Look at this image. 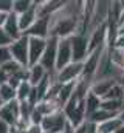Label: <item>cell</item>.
Instances as JSON below:
<instances>
[{
    "instance_id": "6da1fadb",
    "label": "cell",
    "mask_w": 124,
    "mask_h": 133,
    "mask_svg": "<svg viewBox=\"0 0 124 133\" xmlns=\"http://www.w3.org/2000/svg\"><path fill=\"white\" fill-rule=\"evenodd\" d=\"M67 125H68V122H67V118H65L64 111L58 110V111L44 118V121L40 124V129H42L44 133H64Z\"/></svg>"
},
{
    "instance_id": "7a4b0ae2",
    "label": "cell",
    "mask_w": 124,
    "mask_h": 133,
    "mask_svg": "<svg viewBox=\"0 0 124 133\" xmlns=\"http://www.w3.org/2000/svg\"><path fill=\"white\" fill-rule=\"evenodd\" d=\"M8 48L11 53V59L14 62H17L22 66H28V36L27 34H23L17 40H13Z\"/></svg>"
},
{
    "instance_id": "3957f363",
    "label": "cell",
    "mask_w": 124,
    "mask_h": 133,
    "mask_svg": "<svg viewBox=\"0 0 124 133\" xmlns=\"http://www.w3.org/2000/svg\"><path fill=\"white\" fill-rule=\"evenodd\" d=\"M71 40V51H73V62H84L87 56L90 54L89 51V34L76 33L70 37Z\"/></svg>"
},
{
    "instance_id": "277c9868",
    "label": "cell",
    "mask_w": 124,
    "mask_h": 133,
    "mask_svg": "<svg viewBox=\"0 0 124 133\" xmlns=\"http://www.w3.org/2000/svg\"><path fill=\"white\" fill-rule=\"evenodd\" d=\"M82 73H84V64L82 62H71L70 65L56 71V81L61 84L78 82L82 77Z\"/></svg>"
},
{
    "instance_id": "5b68a950",
    "label": "cell",
    "mask_w": 124,
    "mask_h": 133,
    "mask_svg": "<svg viewBox=\"0 0 124 133\" xmlns=\"http://www.w3.org/2000/svg\"><path fill=\"white\" fill-rule=\"evenodd\" d=\"M58 42L59 39L48 37L47 39V48L44 51V56L40 59V65L48 73H56V54H58Z\"/></svg>"
},
{
    "instance_id": "8992f818",
    "label": "cell",
    "mask_w": 124,
    "mask_h": 133,
    "mask_svg": "<svg viewBox=\"0 0 124 133\" xmlns=\"http://www.w3.org/2000/svg\"><path fill=\"white\" fill-rule=\"evenodd\" d=\"M73 62V51H71V40L59 39L58 42V54H56V71L62 70L64 66L70 65Z\"/></svg>"
},
{
    "instance_id": "52a82bcc",
    "label": "cell",
    "mask_w": 124,
    "mask_h": 133,
    "mask_svg": "<svg viewBox=\"0 0 124 133\" xmlns=\"http://www.w3.org/2000/svg\"><path fill=\"white\" fill-rule=\"evenodd\" d=\"M45 48H47V39L28 37V66L40 62Z\"/></svg>"
},
{
    "instance_id": "ba28073f",
    "label": "cell",
    "mask_w": 124,
    "mask_h": 133,
    "mask_svg": "<svg viewBox=\"0 0 124 133\" xmlns=\"http://www.w3.org/2000/svg\"><path fill=\"white\" fill-rule=\"evenodd\" d=\"M20 118V102L16 99L13 102H8L5 104L2 108H0V119L5 121L8 125H16L17 121Z\"/></svg>"
},
{
    "instance_id": "9c48e42d",
    "label": "cell",
    "mask_w": 124,
    "mask_h": 133,
    "mask_svg": "<svg viewBox=\"0 0 124 133\" xmlns=\"http://www.w3.org/2000/svg\"><path fill=\"white\" fill-rule=\"evenodd\" d=\"M28 37L37 39H48L50 37V17H37L34 25L27 31Z\"/></svg>"
},
{
    "instance_id": "30bf717a",
    "label": "cell",
    "mask_w": 124,
    "mask_h": 133,
    "mask_svg": "<svg viewBox=\"0 0 124 133\" xmlns=\"http://www.w3.org/2000/svg\"><path fill=\"white\" fill-rule=\"evenodd\" d=\"M65 2L62 0H44V2H37V16L39 17H51L54 16L58 11H61L64 8Z\"/></svg>"
},
{
    "instance_id": "8fae6325",
    "label": "cell",
    "mask_w": 124,
    "mask_h": 133,
    "mask_svg": "<svg viewBox=\"0 0 124 133\" xmlns=\"http://www.w3.org/2000/svg\"><path fill=\"white\" fill-rule=\"evenodd\" d=\"M118 84V81L116 79H112V77H101V79H93L92 81V85H90V91H92L93 95H96V96H99L101 99L107 95V91L113 87V85H116Z\"/></svg>"
},
{
    "instance_id": "7c38bea8",
    "label": "cell",
    "mask_w": 124,
    "mask_h": 133,
    "mask_svg": "<svg viewBox=\"0 0 124 133\" xmlns=\"http://www.w3.org/2000/svg\"><path fill=\"white\" fill-rule=\"evenodd\" d=\"M3 31L8 34V37L11 40H17L19 37H22L23 33L19 26V17L14 14V12H9L6 16V20H5V25H3Z\"/></svg>"
},
{
    "instance_id": "4fadbf2b",
    "label": "cell",
    "mask_w": 124,
    "mask_h": 133,
    "mask_svg": "<svg viewBox=\"0 0 124 133\" xmlns=\"http://www.w3.org/2000/svg\"><path fill=\"white\" fill-rule=\"evenodd\" d=\"M17 17H19V26H20L22 33L27 34V31L34 25V22H36L37 17H39V16H37V2L34 0V3H33V6H31L30 9H28L27 12L17 16Z\"/></svg>"
},
{
    "instance_id": "5bb4252c",
    "label": "cell",
    "mask_w": 124,
    "mask_h": 133,
    "mask_svg": "<svg viewBox=\"0 0 124 133\" xmlns=\"http://www.w3.org/2000/svg\"><path fill=\"white\" fill-rule=\"evenodd\" d=\"M47 76H48V71L40 65V64L28 66V82H30L33 87H37Z\"/></svg>"
},
{
    "instance_id": "9a60e30c",
    "label": "cell",
    "mask_w": 124,
    "mask_h": 133,
    "mask_svg": "<svg viewBox=\"0 0 124 133\" xmlns=\"http://www.w3.org/2000/svg\"><path fill=\"white\" fill-rule=\"evenodd\" d=\"M101 102H102V99H101L99 96L93 95L92 91H89V93H87V96H85V99H84V107H85L87 118H89V116H92L95 111H98V110L101 108Z\"/></svg>"
},
{
    "instance_id": "2e32d148",
    "label": "cell",
    "mask_w": 124,
    "mask_h": 133,
    "mask_svg": "<svg viewBox=\"0 0 124 133\" xmlns=\"http://www.w3.org/2000/svg\"><path fill=\"white\" fill-rule=\"evenodd\" d=\"M75 85H76V82H71V84H62L61 85V90H59V95H58V102H59L61 108H64V105L73 98Z\"/></svg>"
},
{
    "instance_id": "e0dca14e",
    "label": "cell",
    "mask_w": 124,
    "mask_h": 133,
    "mask_svg": "<svg viewBox=\"0 0 124 133\" xmlns=\"http://www.w3.org/2000/svg\"><path fill=\"white\" fill-rule=\"evenodd\" d=\"M121 125H123V122H121V119L116 116V118H112V119H109V121H106V122L98 124V125H96V132L98 133H115Z\"/></svg>"
},
{
    "instance_id": "ac0fdd59",
    "label": "cell",
    "mask_w": 124,
    "mask_h": 133,
    "mask_svg": "<svg viewBox=\"0 0 124 133\" xmlns=\"http://www.w3.org/2000/svg\"><path fill=\"white\" fill-rule=\"evenodd\" d=\"M109 57H110L112 64L124 73V50L116 48V46L109 48Z\"/></svg>"
},
{
    "instance_id": "d6986e66",
    "label": "cell",
    "mask_w": 124,
    "mask_h": 133,
    "mask_svg": "<svg viewBox=\"0 0 124 133\" xmlns=\"http://www.w3.org/2000/svg\"><path fill=\"white\" fill-rule=\"evenodd\" d=\"M31 90H33V85H31L28 81H23L17 88H16V95H17V101L19 102H25L28 101L31 95Z\"/></svg>"
},
{
    "instance_id": "ffe728a7",
    "label": "cell",
    "mask_w": 124,
    "mask_h": 133,
    "mask_svg": "<svg viewBox=\"0 0 124 133\" xmlns=\"http://www.w3.org/2000/svg\"><path fill=\"white\" fill-rule=\"evenodd\" d=\"M0 99L3 101L5 104L16 101V99H17L16 88H13V87H11V85H8V84H3V85H0Z\"/></svg>"
},
{
    "instance_id": "44dd1931",
    "label": "cell",
    "mask_w": 124,
    "mask_h": 133,
    "mask_svg": "<svg viewBox=\"0 0 124 133\" xmlns=\"http://www.w3.org/2000/svg\"><path fill=\"white\" fill-rule=\"evenodd\" d=\"M33 3H34V0H13V11L11 12H14L16 16H20L30 9Z\"/></svg>"
},
{
    "instance_id": "7402d4cb",
    "label": "cell",
    "mask_w": 124,
    "mask_h": 133,
    "mask_svg": "<svg viewBox=\"0 0 124 133\" xmlns=\"http://www.w3.org/2000/svg\"><path fill=\"white\" fill-rule=\"evenodd\" d=\"M102 101H124V90L121 88V85L120 84L113 85L107 91V95L102 98Z\"/></svg>"
},
{
    "instance_id": "603a6c76",
    "label": "cell",
    "mask_w": 124,
    "mask_h": 133,
    "mask_svg": "<svg viewBox=\"0 0 124 133\" xmlns=\"http://www.w3.org/2000/svg\"><path fill=\"white\" fill-rule=\"evenodd\" d=\"M2 68H3V70H5V71H6V73L9 74V77H11V76H14V74H16V73L19 71V70H22V68H27V66L19 65L17 62H14V61L11 59L9 62H6L5 65H2Z\"/></svg>"
},
{
    "instance_id": "cb8c5ba5",
    "label": "cell",
    "mask_w": 124,
    "mask_h": 133,
    "mask_svg": "<svg viewBox=\"0 0 124 133\" xmlns=\"http://www.w3.org/2000/svg\"><path fill=\"white\" fill-rule=\"evenodd\" d=\"M11 61V53L8 46H0V66Z\"/></svg>"
},
{
    "instance_id": "d4e9b609",
    "label": "cell",
    "mask_w": 124,
    "mask_h": 133,
    "mask_svg": "<svg viewBox=\"0 0 124 133\" xmlns=\"http://www.w3.org/2000/svg\"><path fill=\"white\" fill-rule=\"evenodd\" d=\"M13 11V0H0V12L9 14Z\"/></svg>"
},
{
    "instance_id": "484cf974",
    "label": "cell",
    "mask_w": 124,
    "mask_h": 133,
    "mask_svg": "<svg viewBox=\"0 0 124 133\" xmlns=\"http://www.w3.org/2000/svg\"><path fill=\"white\" fill-rule=\"evenodd\" d=\"M13 40L8 37V34L3 31V28H0V46H9Z\"/></svg>"
},
{
    "instance_id": "4316f807",
    "label": "cell",
    "mask_w": 124,
    "mask_h": 133,
    "mask_svg": "<svg viewBox=\"0 0 124 133\" xmlns=\"http://www.w3.org/2000/svg\"><path fill=\"white\" fill-rule=\"evenodd\" d=\"M8 81H9V74L0 66V85H3V84H8Z\"/></svg>"
},
{
    "instance_id": "83f0119b",
    "label": "cell",
    "mask_w": 124,
    "mask_h": 133,
    "mask_svg": "<svg viewBox=\"0 0 124 133\" xmlns=\"http://www.w3.org/2000/svg\"><path fill=\"white\" fill-rule=\"evenodd\" d=\"M113 46L124 50V34H118V37H116V40H115V45H113Z\"/></svg>"
},
{
    "instance_id": "f1b7e54d",
    "label": "cell",
    "mask_w": 124,
    "mask_h": 133,
    "mask_svg": "<svg viewBox=\"0 0 124 133\" xmlns=\"http://www.w3.org/2000/svg\"><path fill=\"white\" fill-rule=\"evenodd\" d=\"M9 129H11V125H8L5 121L0 119V133H9Z\"/></svg>"
},
{
    "instance_id": "f546056e",
    "label": "cell",
    "mask_w": 124,
    "mask_h": 133,
    "mask_svg": "<svg viewBox=\"0 0 124 133\" xmlns=\"http://www.w3.org/2000/svg\"><path fill=\"white\" fill-rule=\"evenodd\" d=\"M28 133H44L42 132V129H40V125H31Z\"/></svg>"
},
{
    "instance_id": "4dcf8cb0",
    "label": "cell",
    "mask_w": 124,
    "mask_h": 133,
    "mask_svg": "<svg viewBox=\"0 0 124 133\" xmlns=\"http://www.w3.org/2000/svg\"><path fill=\"white\" fill-rule=\"evenodd\" d=\"M9 133H25V132H23V130H20L17 125H13V127L9 129Z\"/></svg>"
},
{
    "instance_id": "1f68e13d",
    "label": "cell",
    "mask_w": 124,
    "mask_h": 133,
    "mask_svg": "<svg viewBox=\"0 0 124 133\" xmlns=\"http://www.w3.org/2000/svg\"><path fill=\"white\" fill-rule=\"evenodd\" d=\"M6 16H8V14H3V12H0V28H3V25H5Z\"/></svg>"
},
{
    "instance_id": "d6a6232c",
    "label": "cell",
    "mask_w": 124,
    "mask_h": 133,
    "mask_svg": "<svg viewBox=\"0 0 124 133\" xmlns=\"http://www.w3.org/2000/svg\"><path fill=\"white\" fill-rule=\"evenodd\" d=\"M118 84L121 85V88L124 90V73L121 74V76H120V79H118Z\"/></svg>"
},
{
    "instance_id": "836d02e7",
    "label": "cell",
    "mask_w": 124,
    "mask_h": 133,
    "mask_svg": "<svg viewBox=\"0 0 124 133\" xmlns=\"http://www.w3.org/2000/svg\"><path fill=\"white\" fill-rule=\"evenodd\" d=\"M118 118L121 119V122H123V125H124V108H123V111H121V113L118 115Z\"/></svg>"
},
{
    "instance_id": "e575fe53",
    "label": "cell",
    "mask_w": 124,
    "mask_h": 133,
    "mask_svg": "<svg viewBox=\"0 0 124 133\" xmlns=\"http://www.w3.org/2000/svg\"><path fill=\"white\" fill-rule=\"evenodd\" d=\"M118 34H124V23L123 25H120V28H118Z\"/></svg>"
},
{
    "instance_id": "d590c367",
    "label": "cell",
    "mask_w": 124,
    "mask_h": 133,
    "mask_svg": "<svg viewBox=\"0 0 124 133\" xmlns=\"http://www.w3.org/2000/svg\"><path fill=\"white\" fill-rule=\"evenodd\" d=\"M124 23V9H123V14H121V19H120V25H123ZM120 25H118V28H120Z\"/></svg>"
},
{
    "instance_id": "8d00e7d4",
    "label": "cell",
    "mask_w": 124,
    "mask_h": 133,
    "mask_svg": "<svg viewBox=\"0 0 124 133\" xmlns=\"http://www.w3.org/2000/svg\"><path fill=\"white\" fill-rule=\"evenodd\" d=\"M115 133H124V125H121V127H120V129H118Z\"/></svg>"
},
{
    "instance_id": "74e56055",
    "label": "cell",
    "mask_w": 124,
    "mask_h": 133,
    "mask_svg": "<svg viewBox=\"0 0 124 133\" xmlns=\"http://www.w3.org/2000/svg\"><path fill=\"white\" fill-rule=\"evenodd\" d=\"M3 105H5V102H3V101L0 99V108H2V107H3Z\"/></svg>"
},
{
    "instance_id": "f35d334b",
    "label": "cell",
    "mask_w": 124,
    "mask_h": 133,
    "mask_svg": "<svg viewBox=\"0 0 124 133\" xmlns=\"http://www.w3.org/2000/svg\"><path fill=\"white\" fill-rule=\"evenodd\" d=\"M123 105H124V101H123ZM123 108H124V107H123Z\"/></svg>"
}]
</instances>
